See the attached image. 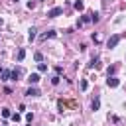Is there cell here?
I'll return each instance as SVG.
<instances>
[{
	"label": "cell",
	"mask_w": 126,
	"mask_h": 126,
	"mask_svg": "<svg viewBox=\"0 0 126 126\" xmlns=\"http://www.w3.org/2000/svg\"><path fill=\"white\" fill-rule=\"evenodd\" d=\"M77 10H85V4H83V0H75V4H73Z\"/></svg>",
	"instance_id": "7c38bea8"
},
{
	"label": "cell",
	"mask_w": 126,
	"mask_h": 126,
	"mask_svg": "<svg viewBox=\"0 0 126 126\" xmlns=\"http://www.w3.org/2000/svg\"><path fill=\"white\" fill-rule=\"evenodd\" d=\"M118 41H120V35H118V33H114V35H110V37H108L106 47H108V49H114V47L118 45Z\"/></svg>",
	"instance_id": "6da1fadb"
},
{
	"label": "cell",
	"mask_w": 126,
	"mask_h": 126,
	"mask_svg": "<svg viewBox=\"0 0 126 126\" xmlns=\"http://www.w3.org/2000/svg\"><path fill=\"white\" fill-rule=\"evenodd\" d=\"M10 118H12V120H14V122H20V120H22V116H20V114H18V112H14V114H12V116H10Z\"/></svg>",
	"instance_id": "ac0fdd59"
},
{
	"label": "cell",
	"mask_w": 126,
	"mask_h": 126,
	"mask_svg": "<svg viewBox=\"0 0 126 126\" xmlns=\"http://www.w3.org/2000/svg\"><path fill=\"white\" fill-rule=\"evenodd\" d=\"M35 32H37L35 28H30V33H28V39H30V41H33V39H35Z\"/></svg>",
	"instance_id": "8fae6325"
},
{
	"label": "cell",
	"mask_w": 126,
	"mask_h": 126,
	"mask_svg": "<svg viewBox=\"0 0 126 126\" xmlns=\"http://www.w3.org/2000/svg\"><path fill=\"white\" fill-rule=\"evenodd\" d=\"M26 57V49H18V61H22Z\"/></svg>",
	"instance_id": "2e32d148"
},
{
	"label": "cell",
	"mask_w": 126,
	"mask_h": 126,
	"mask_svg": "<svg viewBox=\"0 0 126 126\" xmlns=\"http://www.w3.org/2000/svg\"><path fill=\"white\" fill-rule=\"evenodd\" d=\"M98 20H100V16H98V12H91V22H94V24H96Z\"/></svg>",
	"instance_id": "4fadbf2b"
},
{
	"label": "cell",
	"mask_w": 126,
	"mask_h": 126,
	"mask_svg": "<svg viewBox=\"0 0 126 126\" xmlns=\"http://www.w3.org/2000/svg\"><path fill=\"white\" fill-rule=\"evenodd\" d=\"M0 112H2V116H4V118H10V116H12V112H10V108H2Z\"/></svg>",
	"instance_id": "9a60e30c"
},
{
	"label": "cell",
	"mask_w": 126,
	"mask_h": 126,
	"mask_svg": "<svg viewBox=\"0 0 126 126\" xmlns=\"http://www.w3.org/2000/svg\"><path fill=\"white\" fill-rule=\"evenodd\" d=\"M57 33H55V30H49V32H45V33H41V39H51V37H55Z\"/></svg>",
	"instance_id": "52a82bcc"
},
{
	"label": "cell",
	"mask_w": 126,
	"mask_h": 126,
	"mask_svg": "<svg viewBox=\"0 0 126 126\" xmlns=\"http://www.w3.org/2000/svg\"><path fill=\"white\" fill-rule=\"evenodd\" d=\"M106 85H108L110 89H116V87L120 85V81H118L116 77H108V79H106Z\"/></svg>",
	"instance_id": "3957f363"
},
{
	"label": "cell",
	"mask_w": 126,
	"mask_h": 126,
	"mask_svg": "<svg viewBox=\"0 0 126 126\" xmlns=\"http://www.w3.org/2000/svg\"><path fill=\"white\" fill-rule=\"evenodd\" d=\"M2 24H4V22H2V20H0V28H2Z\"/></svg>",
	"instance_id": "603a6c76"
},
{
	"label": "cell",
	"mask_w": 126,
	"mask_h": 126,
	"mask_svg": "<svg viewBox=\"0 0 126 126\" xmlns=\"http://www.w3.org/2000/svg\"><path fill=\"white\" fill-rule=\"evenodd\" d=\"M26 120H28V122H32V120H33V114H32V112H28V114H26Z\"/></svg>",
	"instance_id": "7402d4cb"
},
{
	"label": "cell",
	"mask_w": 126,
	"mask_h": 126,
	"mask_svg": "<svg viewBox=\"0 0 126 126\" xmlns=\"http://www.w3.org/2000/svg\"><path fill=\"white\" fill-rule=\"evenodd\" d=\"M33 57H35V61H43V55H41V53H39V51H37V53H35V55H33Z\"/></svg>",
	"instance_id": "44dd1931"
},
{
	"label": "cell",
	"mask_w": 126,
	"mask_h": 126,
	"mask_svg": "<svg viewBox=\"0 0 126 126\" xmlns=\"http://www.w3.org/2000/svg\"><path fill=\"white\" fill-rule=\"evenodd\" d=\"M89 67H91V69H93V67H94V69H98V67H100V65H98V57H96V55H94V57L91 59V63H89Z\"/></svg>",
	"instance_id": "ba28073f"
},
{
	"label": "cell",
	"mask_w": 126,
	"mask_h": 126,
	"mask_svg": "<svg viewBox=\"0 0 126 126\" xmlns=\"http://www.w3.org/2000/svg\"><path fill=\"white\" fill-rule=\"evenodd\" d=\"M2 81H10V77H12V71H6V69H2Z\"/></svg>",
	"instance_id": "9c48e42d"
},
{
	"label": "cell",
	"mask_w": 126,
	"mask_h": 126,
	"mask_svg": "<svg viewBox=\"0 0 126 126\" xmlns=\"http://www.w3.org/2000/svg\"><path fill=\"white\" fill-rule=\"evenodd\" d=\"M79 87H81V91H87V87H89V85H87V81H85V79H83V81H81V83H79Z\"/></svg>",
	"instance_id": "ffe728a7"
},
{
	"label": "cell",
	"mask_w": 126,
	"mask_h": 126,
	"mask_svg": "<svg viewBox=\"0 0 126 126\" xmlns=\"http://www.w3.org/2000/svg\"><path fill=\"white\" fill-rule=\"evenodd\" d=\"M22 75H24V71H22V69H14L10 79H12V81H20V77H22Z\"/></svg>",
	"instance_id": "277c9868"
},
{
	"label": "cell",
	"mask_w": 126,
	"mask_h": 126,
	"mask_svg": "<svg viewBox=\"0 0 126 126\" xmlns=\"http://www.w3.org/2000/svg\"><path fill=\"white\" fill-rule=\"evenodd\" d=\"M59 79H61L59 75H53V77H51V85H59Z\"/></svg>",
	"instance_id": "e0dca14e"
},
{
	"label": "cell",
	"mask_w": 126,
	"mask_h": 126,
	"mask_svg": "<svg viewBox=\"0 0 126 126\" xmlns=\"http://www.w3.org/2000/svg\"><path fill=\"white\" fill-rule=\"evenodd\" d=\"M2 126H6V124H2Z\"/></svg>",
	"instance_id": "d4e9b609"
},
{
	"label": "cell",
	"mask_w": 126,
	"mask_h": 126,
	"mask_svg": "<svg viewBox=\"0 0 126 126\" xmlns=\"http://www.w3.org/2000/svg\"><path fill=\"white\" fill-rule=\"evenodd\" d=\"M37 69H39L41 73H45V71H47V65H45V63H39V65H37Z\"/></svg>",
	"instance_id": "d6986e66"
},
{
	"label": "cell",
	"mask_w": 126,
	"mask_h": 126,
	"mask_svg": "<svg viewBox=\"0 0 126 126\" xmlns=\"http://www.w3.org/2000/svg\"><path fill=\"white\" fill-rule=\"evenodd\" d=\"M26 96H39V91H37L35 87H30V89L26 91Z\"/></svg>",
	"instance_id": "8992f818"
},
{
	"label": "cell",
	"mask_w": 126,
	"mask_h": 126,
	"mask_svg": "<svg viewBox=\"0 0 126 126\" xmlns=\"http://www.w3.org/2000/svg\"><path fill=\"white\" fill-rule=\"evenodd\" d=\"M61 14H63V8L55 6V8H51V10L47 12V18H57V16H61Z\"/></svg>",
	"instance_id": "7a4b0ae2"
},
{
	"label": "cell",
	"mask_w": 126,
	"mask_h": 126,
	"mask_svg": "<svg viewBox=\"0 0 126 126\" xmlns=\"http://www.w3.org/2000/svg\"><path fill=\"white\" fill-rule=\"evenodd\" d=\"M0 73H2V69H0Z\"/></svg>",
	"instance_id": "cb8c5ba5"
},
{
	"label": "cell",
	"mask_w": 126,
	"mask_h": 126,
	"mask_svg": "<svg viewBox=\"0 0 126 126\" xmlns=\"http://www.w3.org/2000/svg\"><path fill=\"white\" fill-rule=\"evenodd\" d=\"M91 108H93V110H98V108H100V98H98V96L91 102Z\"/></svg>",
	"instance_id": "30bf717a"
},
{
	"label": "cell",
	"mask_w": 126,
	"mask_h": 126,
	"mask_svg": "<svg viewBox=\"0 0 126 126\" xmlns=\"http://www.w3.org/2000/svg\"><path fill=\"white\" fill-rule=\"evenodd\" d=\"M106 73H108V77H114V73H116V65L108 67V69H106Z\"/></svg>",
	"instance_id": "5bb4252c"
},
{
	"label": "cell",
	"mask_w": 126,
	"mask_h": 126,
	"mask_svg": "<svg viewBox=\"0 0 126 126\" xmlns=\"http://www.w3.org/2000/svg\"><path fill=\"white\" fill-rule=\"evenodd\" d=\"M28 81H30V85H37V83H39V75H37V73H32V75L28 77Z\"/></svg>",
	"instance_id": "5b68a950"
}]
</instances>
